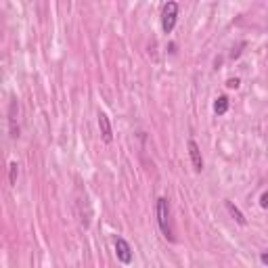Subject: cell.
Wrapping results in <instances>:
<instances>
[{
	"label": "cell",
	"instance_id": "obj_1",
	"mask_svg": "<svg viewBox=\"0 0 268 268\" xmlns=\"http://www.w3.org/2000/svg\"><path fill=\"white\" fill-rule=\"evenodd\" d=\"M155 216H157V224L162 235L168 241H174V233H172V220H170V203H168L166 197H159L157 203H155Z\"/></svg>",
	"mask_w": 268,
	"mask_h": 268
},
{
	"label": "cell",
	"instance_id": "obj_12",
	"mask_svg": "<svg viewBox=\"0 0 268 268\" xmlns=\"http://www.w3.org/2000/svg\"><path fill=\"white\" fill-rule=\"evenodd\" d=\"M260 262H262L264 266H268V251H264V253H260Z\"/></svg>",
	"mask_w": 268,
	"mask_h": 268
},
{
	"label": "cell",
	"instance_id": "obj_4",
	"mask_svg": "<svg viewBox=\"0 0 268 268\" xmlns=\"http://www.w3.org/2000/svg\"><path fill=\"white\" fill-rule=\"evenodd\" d=\"M187 149H189V157H191V164H193V170H195V172H201V170H203V157H201L199 145H197L195 140H189V143H187Z\"/></svg>",
	"mask_w": 268,
	"mask_h": 268
},
{
	"label": "cell",
	"instance_id": "obj_9",
	"mask_svg": "<svg viewBox=\"0 0 268 268\" xmlns=\"http://www.w3.org/2000/svg\"><path fill=\"white\" fill-rule=\"evenodd\" d=\"M17 174H19V170H17V164L15 162H11V166H9V182L13 187L17 185Z\"/></svg>",
	"mask_w": 268,
	"mask_h": 268
},
{
	"label": "cell",
	"instance_id": "obj_11",
	"mask_svg": "<svg viewBox=\"0 0 268 268\" xmlns=\"http://www.w3.org/2000/svg\"><path fill=\"white\" fill-rule=\"evenodd\" d=\"M227 86H229V88H239V80H237V78H231V80L227 82Z\"/></svg>",
	"mask_w": 268,
	"mask_h": 268
},
{
	"label": "cell",
	"instance_id": "obj_10",
	"mask_svg": "<svg viewBox=\"0 0 268 268\" xmlns=\"http://www.w3.org/2000/svg\"><path fill=\"white\" fill-rule=\"evenodd\" d=\"M260 205H262L264 209H268V193H264V195L260 197Z\"/></svg>",
	"mask_w": 268,
	"mask_h": 268
},
{
	"label": "cell",
	"instance_id": "obj_2",
	"mask_svg": "<svg viewBox=\"0 0 268 268\" xmlns=\"http://www.w3.org/2000/svg\"><path fill=\"white\" fill-rule=\"evenodd\" d=\"M176 19H178V5L176 3H166L164 9H162V30L166 34H172Z\"/></svg>",
	"mask_w": 268,
	"mask_h": 268
},
{
	"label": "cell",
	"instance_id": "obj_6",
	"mask_svg": "<svg viewBox=\"0 0 268 268\" xmlns=\"http://www.w3.org/2000/svg\"><path fill=\"white\" fill-rule=\"evenodd\" d=\"M224 205H227V209H229V214L235 218V222L237 224H241V227H245V224H247V220H245V216L241 214V209H239L233 201H224Z\"/></svg>",
	"mask_w": 268,
	"mask_h": 268
},
{
	"label": "cell",
	"instance_id": "obj_8",
	"mask_svg": "<svg viewBox=\"0 0 268 268\" xmlns=\"http://www.w3.org/2000/svg\"><path fill=\"white\" fill-rule=\"evenodd\" d=\"M15 111H17V101H13L11 103V114H9V124H11V136L13 138H17L19 136V128H17V126H15Z\"/></svg>",
	"mask_w": 268,
	"mask_h": 268
},
{
	"label": "cell",
	"instance_id": "obj_3",
	"mask_svg": "<svg viewBox=\"0 0 268 268\" xmlns=\"http://www.w3.org/2000/svg\"><path fill=\"white\" fill-rule=\"evenodd\" d=\"M116 256H118V260H120L122 264H130L132 258H134L132 247H130V243L126 241L124 237H118V239H116Z\"/></svg>",
	"mask_w": 268,
	"mask_h": 268
},
{
	"label": "cell",
	"instance_id": "obj_5",
	"mask_svg": "<svg viewBox=\"0 0 268 268\" xmlns=\"http://www.w3.org/2000/svg\"><path fill=\"white\" fill-rule=\"evenodd\" d=\"M98 130H101V136L105 143H111L114 140V128H111V122L107 118V114H103V111H98Z\"/></svg>",
	"mask_w": 268,
	"mask_h": 268
},
{
	"label": "cell",
	"instance_id": "obj_7",
	"mask_svg": "<svg viewBox=\"0 0 268 268\" xmlns=\"http://www.w3.org/2000/svg\"><path fill=\"white\" fill-rule=\"evenodd\" d=\"M231 107V101H229V96H218L216 101H214V114L216 116H224L229 111Z\"/></svg>",
	"mask_w": 268,
	"mask_h": 268
}]
</instances>
